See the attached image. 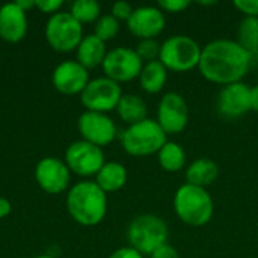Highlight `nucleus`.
Returning a JSON list of instances; mask_svg holds the SVG:
<instances>
[{"mask_svg": "<svg viewBox=\"0 0 258 258\" xmlns=\"http://www.w3.org/2000/svg\"><path fill=\"white\" fill-rule=\"evenodd\" d=\"M251 65V54L237 41L221 38L203 47L198 70L206 80L227 86L242 82Z\"/></svg>", "mask_w": 258, "mask_h": 258, "instance_id": "1", "label": "nucleus"}, {"mask_svg": "<svg viewBox=\"0 0 258 258\" xmlns=\"http://www.w3.org/2000/svg\"><path fill=\"white\" fill-rule=\"evenodd\" d=\"M70 216L83 227L98 225L107 215V194L95 181L85 180L73 184L65 198Z\"/></svg>", "mask_w": 258, "mask_h": 258, "instance_id": "2", "label": "nucleus"}, {"mask_svg": "<svg viewBox=\"0 0 258 258\" xmlns=\"http://www.w3.org/2000/svg\"><path fill=\"white\" fill-rule=\"evenodd\" d=\"M174 212L177 218L190 227H204L207 225L215 212L213 198L207 189L197 187L192 184H181L174 194L172 201Z\"/></svg>", "mask_w": 258, "mask_h": 258, "instance_id": "3", "label": "nucleus"}, {"mask_svg": "<svg viewBox=\"0 0 258 258\" xmlns=\"http://www.w3.org/2000/svg\"><path fill=\"white\" fill-rule=\"evenodd\" d=\"M169 230L166 222L153 213H144L128 224L127 240L128 246L139 251L142 255H151L157 248L168 243Z\"/></svg>", "mask_w": 258, "mask_h": 258, "instance_id": "4", "label": "nucleus"}, {"mask_svg": "<svg viewBox=\"0 0 258 258\" xmlns=\"http://www.w3.org/2000/svg\"><path fill=\"white\" fill-rule=\"evenodd\" d=\"M168 142V135L156 119L147 118L138 124L128 125L121 135L124 151L135 157H147L157 154Z\"/></svg>", "mask_w": 258, "mask_h": 258, "instance_id": "5", "label": "nucleus"}, {"mask_svg": "<svg viewBox=\"0 0 258 258\" xmlns=\"http://www.w3.org/2000/svg\"><path fill=\"white\" fill-rule=\"evenodd\" d=\"M203 47L192 36L174 35L165 39L160 45L159 60L168 71L186 73L198 68Z\"/></svg>", "mask_w": 258, "mask_h": 258, "instance_id": "6", "label": "nucleus"}, {"mask_svg": "<svg viewBox=\"0 0 258 258\" xmlns=\"http://www.w3.org/2000/svg\"><path fill=\"white\" fill-rule=\"evenodd\" d=\"M44 33L53 50L68 53L76 50L83 39V24H80L71 12L59 11L48 17Z\"/></svg>", "mask_w": 258, "mask_h": 258, "instance_id": "7", "label": "nucleus"}, {"mask_svg": "<svg viewBox=\"0 0 258 258\" xmlns=\"http://www.w3.org/2000/svg\"><path fill=\"white\" fill-rule=\"evenodd\" d=\"M121 97V85L103 76L89 80V83L80 94V101L86 110L109 113L112 110H116Z\"/></svg>", "mask_w": 258, "mask_h": 258, "instance_id": "8", "label": "nucleus"}, {"mask_svg": "<svg viewBox=\"0 0 258 258\" xmlns=\"http://www.w3.org/2000/svg\"><path fill=\"white\" fill-rule=\"evenodd\" d=\"M101 68L106 77L112 79L116 83H125L139 79L144 62L138 56L135 48L115 47L107 51Z\"/></svg>", "mask_w": 258, "mask_h": 258, "instance_id": "9", "label": "nucleus"}, {"mask_svg": "<svg viewBox=\"0 0 258 258\" xmlns=\"http://www.w3.org/2000/svg\"><path fill=\"white\" fill-rule=\"evenodd\" d=\"M63 162L70 168L71 172L80 177H92L97 175L98 171L106 163L103 148L86 142L83 139L74 141L65 150Z\"/></svg>", "mask_w": 258, "mask_h": 258, "instance_id": "10", "label": "nucleus"}, {"mask_svg": "<svg viewBox=\"0 0 258 258\" xmlns=\"http://www.w3.org/2000/svg\"><path fill=\"white\" fill-rule=\"evenodd\" d=\"M159 125L166 135L181 133L189 122V106L178 92H166L157 104Z\"/></svg>", "mask_w": 258, "mask_h": 258, "instance_id": "11", "label": "nucleus"}, {"mask_svg": "<svg viewBox=\"0 0 258 258\" xmlns=\"http://www.w3.org/2000/svg\"><path fill=\"white\" fill-rule=\"evenodd\" d=\"M77 128L83 141L100 148L107 147L116 138V124L107 113L85 110L77 119Z\"/></svg>", "mask_w": 258, "mask_h": 258, "instance_id": "12", "label": "nucleus"}, {"mask_svg": "<svg viewBox=\"0 0 258 258\" xmlns=\"http://www.w3.org/2000/svg\"><path fill=\"white\" fill-rule=\"evenodd\" d=\"M35 180L44 192L50 195H56L65 190L68 192L70 181H71V171L63 160L53 156H47L36 163Z\"/></svg>", "mask_w": 258, "mask_h": 258, "instance_id": "13", "label": "nucleus"}, {"mask_svg": "<svg viewBox=\"0 0 258 258\" xmlns=\"http://www.w3.org/2000/svg\"><path fill=\"white\" fill-rule=\"evenodd\" d=\"M218 113L225 119H237L251 110V88L243 83H231L222 86L218 101Z\"/></svg>", "mask_w": 258, "mask_h": 258, "instance_id": "14", "label": "nucleus"}, {"mask_svg": "<svg viewBox=\"0 0 258 258\" xmlns=\"http://www.w3.org/2000/svg\"><path fill=\"white\" fill-rule=\"evenodd\" d=\"M166 26L165 12L157 6H139L135 8L127 20V29L139 39H156Z\"/></svg>", "mask_w": 258, "mask_h": 258, "instance_id": "15", "label": "nucleus"}, {"mask_svg": "<svg viewBox=\"0 0 258 258\" xmlns=\"http://www.w3.org/2000/svg\"><path fill=\"white\" fill-rule=\"evenodd\" d=\"M51 83L56 91L65 95L82 94L89 83V70L77 60H63L53 70Z\"/></svg>", "mask_w": 258, "mask_h": 258, "instance_id": "16", "label": "nucleus"}, {"mask_svg": "<svg viewBox=\"0 0 258 258\" xmlns=\"http://www.w3.org/2000/svg\"><path fill=\"white\" fill-rule=\"evenodd\" d=\"M29 27L27 12L17 3H5L0 6V38L6 42H20Z\"/></svg>", "mask_w": 258, "mask_h": 258, "instance_id": "17", "label": "nucleus"}, {"mask_svg": "<svg viewBox=\"0 0 258 258\" xmlns=\"http://www.w3.org/2000/svg\"><path fill=\"white\" fill-rule=\"evenodd\" d=\"M107 51L109 50L106 47V42L94 33H89L83 36L79 47L76 48V60L82 63L86 70H92L103 65Z\"/></svg>", "mask_w": 258, "mask_h": 258, "instance_id": "18", "label": "nucleus"}, {"mask_svg": "<svg viewBox=\"0 0 258 258\" xmlns=\"http://www.w3.org/2000/svg\"><path fill=\"white\" fill-rule=\"evenodd\" d=\"M186 183L197 187H209L219 177V166L210 159H197L186 168Z\"/></svg>", "mask_w": 258, "mask_h": 258, "instance_id": "19", "label": "nucleus"}, {"mask_svg": "<svg viewBox=\"0 0 258 258\" xmlns=\"http://www.w3.org/2000/svg\"><path fill=\"white\" fill-rule=\"evenodd\" d=\"M127 168L119 162H106L95 175V183L106 194L121 190L127 183Z\"/></svg>", "mask_w": 258, "mask_h": 258, "instance_id": "20", "label": "nucleus"}, {"mask_svg": "<svg viewBox=\"0 0 258 258\" xmlns=\"http://www.w3.org/2000/svg\"><path fill=\"white\" fill-rule=\"evenodd\" d=\"M118 116L122 122L133 125L148 118V107L144 98L136 94H122L118 106H116Z\"/></svg>", "mask_w": 258, "mask_h": 258, "instance_id": "21", "label": "nucleus"}, {"mask_svg": "<svg viewBox=\"0 0 258 258\" xmlns=\"http://www.w3.org/2000/svg\"><path fill=\"white\" fill-rule=\"evenodd\" d=\"M168 82V70L160 60H153L144 63L139 76L141 88L147 94H159Z\"/></svg>", "mask_w": 258, "mask_h": 258, "instance_id": "22", "label": "nucleus"}, {"mask_svg": "<svg viewBox=\"0 0 258 258\" xmlns=\"http://www.w3.org/2000/svg\"><path fill=\"white\" fill-rule=\"evenodd\" d=\"M157 160L163 171L178 172L186 166V151L180 144L168 141L157 153Z\"/></svg>", "mask_w": 258, "mask_h": 258, "instance_id": "23", "label": "nucleus"}, {"mask_svg": "<svg viewBox=\"0 0 258 258\" xmlns=\"http://www.w3.org/2000/svg\"><path fill=\"white\" fill-rule=\"evenodd\" d=\"M237 42L251 54V59L258 54V18L245 17L237 29Z\"/></svg>", "mask_w": 258, "mask_h": 258, "instance_id": "24", "label": "nucleus"}, {"mask_svg": "<svg viewBox=\"0 0 258 258\" xmlns=\"http://www.w3.org/2000/svg\"><path fill=\"white\" fill-rule=\"evenodd\" d=\"M70 12L80 24L95 23L101 17V5L97 0H76Z\"/></svg>", "mask_w": 258, "mask_h": 258, "instance_id": "25", "label": "nucleus"}, {"mask_svg": "<svg viewBox=\"0 0 258 258\" xmlns=\"http://www.w3.org/2000/svg\"><path fill=\"white\" fill-rule=\"evenodd\" d=\"M118 32H119V21L112 14H104L95 21L94 35L98 36L104 42L116 38Z\"/></svg>", "mask_w": 258, "mask_h": 258, "instance_id": "26", "label": "nucleus"}, {"mask_svg": "<svg viewBox=\"0 0 258 258\" xmlns=\"http://www.w3.org/2000/svg\"><path fill=\"white\" fill-rule=\"evenodd\" d=\"M160 45L162 44H159L157 39H139V42H138L135 50H136L138 56L142 59V62L147 63V62L159 60Z\"/></svg>", "mask_w": 258, "mask_h": 258, "instance_id": "27", "label": "nucleus"}, {"mask_svg": "<svg viewBox=\"0 0 258 258\" xmlns=\"http://www.w3.org/2000/svg\"><path fill=\"white\" fill-rule=\"evenodd\" d=\"M189 6H190V2L189 0H159V3H157V8L160 11L169 12V14L183 12Z\"/></svg>", "mask_w": 258, "mask_h": 258, "instance_id": "28", "label": "nucleus"}, {"mask_svg": "<svg viewBox=\"0 0 258 258\" xmlns=\"http://www.w3.org/2000/svg\"><path fill=\"white\" fill-rule=\"evenodd\" d=\"M133 6L128 3V2H125V0H119V2H115L113 5H112V9H110V14L118 20V21H125L127 23V20L130 18V15H132V12H133Z\"/></svg>", "mask_w": 258, "mask_h": 258, "instance_id": "29", "label": "nucleus"}, {"mask_svg": "<svg viewBox=\"0 0 258 258\" xmlns=\"http://www.w3.org/2000/svg\"><path fill=\"white\" fill-rule=\"evenodd\" d=\"M234 8L239 9L245 17L258 18V0H234Z\"/></svg>", "mask_w": 258, "mask_h": 258, "instance_id": "30", "label": "nucleus"}, {"mask_svg": "<svg viewBox=\"0 0 258 258\" xmlns=\"http://www.w3.org/2000/svg\"><path fill=\"white\" fill-rule=\"evenodd\" d=\"M63 0H35V8H38L44 14H56L62 8Z\"/></svg>", "mask_w": 258, "mask_h": 258, "instance_id": "31", "label": "nucleus"}, {"mask_svg": "<svg viewBox=\"0 0 258 258\" xmlns=\"http://www.w3.org/2000/svg\"><path fill=\"white\" fill-rule=\"evenodd\" d=\"M150 258H180V254H178V251L172 246V245H169V243H165V245H162L160 248H157Z\"/></svg>", "mask_w": 258, "mask_h": 258, "instance_id": "32", "label": "nucleus"}, {"mask_svg": "<svg viewBox=\"0 0 258 258\" xmlns=\"http://www.w3.org/2000/svg\"><path fill=\"white\" fill-rule=\"evenodd\" d=\"M109 258H145V255H142L139 251H136L132 246H122V248H118L116 251H113L109 255Z\"/></svg>", "mask_w": 258, "mask_h": 258, "instance_id": "33", "label": "nucleus"}, {"mask_svg": "<svg viewBox=\"0 0 258 258\" xmlns=\"http://www.w3.org/2000/svg\"><path fill=\"white\" fill-rule=\"evenodd\" d=\"M12 210V206H11V201L8 198H3L0 197V219L6 218Z\"/></svg>", "mask_w": 258, "mask_h": 258, "instance_id": "34", "label": "nucleus"}, {"mask_svg": "<svg viewBox=\"0 0 258 258\" xmlns=\"http://www.w3.org/2000/svg\"><path fill=\"white\" fill-rule=\"evenodd\" d=\"M251 110L258 113V85L251 88Z\"/></svg>", "mask_w": 258, "mask_h": 258, "instance_id": "35", "label": "nucleus"}, {"mask_svg": "<svg viewBox=\"0 0 258 258\" xmlns=\"http://www.w3.org/2000/svg\"><path fill=\"white\" fill-rule=\"evenodd\" d=\"M17 3L27 12V9L35 8V0H17Z\"/></svg>", "mask_w": 258, "mask_h": 258, "instance_id": "36", "label": "nucleus"}, {"mask_svg": "<svg viewBox=\"0 0 258 258\" xmlns=\"http://www.w3.org/2000/svg\"><path fill=\"white\" fill-rule=\"evenodd\" d=\"M200 5H204V6H212V5H216V2H200Z\"/></svg>", "mask_w": 258, "mask_h": 258, "instance_id": "37", "label": "nucleus"}, {"mask_svg": "<svg viewBox=\"0 0 258 258\" xmlns=\"http://www.w3.org/2000/svg\"><path fill=\"white\" fill-rule=\"evenodd\" d=\"M32 258H54L53 255H48V254H41V255H35Z\"/></svg>", "mask_w": 258, "mask_h": 258, "instance_id": "38", "label": "nucleus"}]
</instances>
